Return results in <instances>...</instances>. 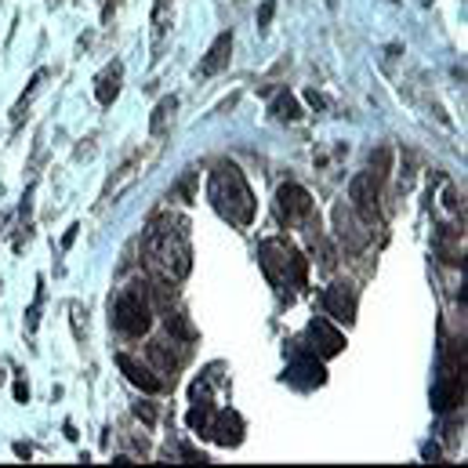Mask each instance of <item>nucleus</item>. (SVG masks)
I'll use <instances>...</instances> for the list:
<instances>
[{"label": "nucleus", "instance_id": "6", "mask_svg": "<svg viewBox=\"0 0 468 468\" xmlns=\"http://www.w3.org/2000/svg\"><path fill=\"white\" fill-rule=\"evenodd\" d=\"M283 381H291L294 388H316V385H324L327 381L324 359L313 356V352H294V359L283 370Z\"/></svg>", "mask_w": 468, "mask_h": 468}, {"label": "nucleus", "instance_id": "5", "mask_svg": "<svg viewBox=\"0 0 468 468\" xmlns=\"http://www.w3.org/2000/svg\"><path fill=\"white\" fill-rule=\"evenodd\" d=\"M276 218H280L283 226H291V229H294V226H309V229H313V222H320L313 197H309L302 186H294V182H287V186L276 189Z\"/></svg>", "mask_w": 468, "mask_h": 468}, {"label": "nucleus", "instance_id": "17", "mask_svg": "<svg viewBox=\"0 0 468 468\" xmlns=\"http://www.w3.org/2000/svg\"><path fill=\"white\" fill-rule=\"evenodd\" d=\"M197 407L189 410V429L197 432V436H207V425H211V418H215V407H211V399H193Z\"/></svg>", "mask_w": 468, "mask_h": 468}, {"label": "nucleus", "instance_id": "27", "mask_svg": "<svg viewBox=\"0 0 468 468\" xmlns=\"http://www.w3.org/2000/svg\"><path fill=\"white\" fill-rule=\"evenodd\" d=\"M77 233H80V226H69V233L62 236V250H69V247H73V239H77Z\"/></svg>", "mask_w": 468, "mask_h": 468}, {"label": "nucleus", "instance_id": "8", "mask_svg": "<svg viewBox=\"0 0 468 468\" xmlns=\"http://www.w3.org/2000/svg\"><path fill=\"white\" fill-rule=\"evenodd\" d=\"M335 226H338V236H342V243H346L349 254H359V250L370 243V233L363 229L367 222L352 211V204H338V207H335Z\"/></svg>", "mask_w": 468, "mask_h": 468}, {"label": "nucleus", "instance_id": "10", "mask_svg": "<svg viewBox=\"0 0 468 468\" xmlns=\"http://www.w3.org/2000/svg\"><path fill=\"white\" fill-rule=\"evenodd\" d=\"M207 440H215L218 447H239L243 443V418L236 410H215V418L207 425Z\"/></svg>", "mask_w": 468, "mask_h": 468}, {"label": "nucleus", "instance_id": "20", "mask_svg": "<svg viewBox=\"0 0 468 468\" xmlns=\"http://www.w3.org/2000/svg\"><path fill=\"white\" fill-rule=\"evenodd\" d=\"M40 309H44V276L37 280V298H33V305H29V313H26V331H29V335L40 327Z\"/></svg>", "mask_w": 468, "mask_h": 468}, {"label": "nucleus", "instance_id": "28", "mask_svg": "<svg viewBox=\"0 0 468 468\" xmlns=\"http://www.w3.org/2000/svg\"><path fill=\"white\" fill-rule=\"evenodd\" d=\"M305 99H309V106H313V110H324V106H327V102H324V95H316V91H309Z\"/></svg>", "mask_w": 468, "mask_h": 468}, {"label": "nucleus", "instance_id": "16", "mask_svg": "<svg viewBox=\"0 0 468 468\" xmlns=\"http://www.w3.org/2000/svg\"><path fill=\"white\" fill-rule=\"evenodd\" d=\"M138 167H145V164H142L138 156H134V160H127V164L120 167V178H117V182H110V189H106V200H117L120 193H123V189H127V186H131V182H134V178L142 175Z\"/></svg>", "mask_w": 468, "mask_h": 468}, {"label": "nucleus", "instance_id": "2", "mask_svg": "<svg viewBox=\"0 0 468 468\" xmlns=\"http://www.w3.org/2000/svg\"><path fill=\"white\" fill-rule=\"evenodd\" d=\"M207 197H211V207L226 222H233L239 229H247L254 222V207L258 204H254V193H250V186H247V178H243V171L236 164H218L211 171Z\"/></svg>", "mask_w": 468, "mask_h": 468}, {"label": "nucleus", "instance_id": "11", "mask_svg": "<svg viewBox=\"0 0 468 468\" xmlns=\"http://www.w3.org/2000/svg\"><path fill=\"white\" fill-rule=\"evenodd\" d=\"M117 367L123 370V378H127V381H131L134 388H142V392H167V381H164V378H156V374H153V367L138 363L134 356L120 352V356H117Z\"/></svg>", "mask_w": 468, "mask_h": 468}, {"label": "nucleus", "instance_id": "22", "mask_svg": "<svg viewBox=\"0 0 468 468\" xmlns=\"http://www.w3.org/2000/svg\"><path fill=\"white\" fill-rule=\"evenodd\" d=\"M175 0H156V11H153V26H156V37L167 33V15H171Z\"/></svg>", "mask_w": 468, "mask_h": 468}, {"label": "nucleus", "instance_id": "25", "mask_svg": "<svg viewBox=\"0 0 468 468\" xmlns=\"http://www.w3.org/2000/svg\"><path fill=\"white\" fill-rule=\"evenodd\" d=\"M15 399H18V403H29V385H26V378H15Z\"/></svg>", "mask_w": 468, "mask_h": 468}, {"label": "nucleus", "instance_id": "1", "mask_svg": "<svg viewBox=\"0 0 468 468\" xmlns=\"http://www.w3.org/2000/svg\"><path fill=\"white\" fill-rule=\"evenodd\" d=\"M145 254L153 261V269L164 280H186L193 269V247L182 218H153L149 236H145Z\"/></svg>", "mask_w": 468, "mask_h": 468}, {"label": "nucleus", "instance_id": "12", "mask_svg": "<svg viewBox=\"0 0 468 468\" xmlns=\"http://www.w3.org/2000/svg\"><path fill=\"white\" fill-rule=\"evenodd\" d=\"M324 309H327L335 320L352 324V320H356V291H352V283H331V287L324 291Z\"/></svg>", "mask_w": 468, "mask_h": 468}, {"label": "nucleus", "instance_id": "14", "mask_svg": "<svg viewBox=\"0 0 468 468\" xmlns=\"http://www.w3.org/2000/svg\"><path fill=\"white\" fill-rule=\"evenodd\" d=\"M175 342V338H171ZM171 342H149V363L160 370V374H167L171 381H175V370L186 363V352H175L171 349Z\"/></svg>", "mask_w": 468, "mask_h": 468}, {"label": "nucleus", "instance_id": "30", "mask_svg": "<svg viewBox=\"0 0 468 468\" xmlns=\"http://www.w3.org/2000/svg\"><path fill=\"white\" fill-rule=\"evenodd\" d=\"M421 454H425L429 462H436V458H440V447H432V443H425V451H421Z\"/></svg>", "mask_w": 468, "mask_h": 468}, {"label": "nucleus", "instance_id": "3", "mask_svg": "<svg viewBox=\"0 0 468 468\" xmlns=\"http://www.w3.org/2000/svg\"><path fill=\"white\" fill-rule=\"evenodd\" d=\"M258 258H261V269H265L269 283H272L276 291H283L287 298L305 287V280H309V261L302 258V250H298L291 239H283V236L261 239V243H258Z\"/></svg>", "mask_w": 468, "mask_h": 468}, {"label": "nucleus", "instance_id": "21", "mask_svg": "<svg viewBox=\"0 0 468 468\" xmlns=\"http://www.w3.org/2000/svg\"><path fill=\"white\" fill-rule=\"evenodd\" d=\"M40 84H44V73H37V77L29 80V91H26L22 99H18V106H15V113H11V120H15V123H22V117H26V110H29V102H33V95L40 91Z\"/></svg>", "mask_w": 468, "mask_h": 468}, {"label": "nucleus", "instance_id": "18", "mask_svg": "<svg viewBox=\"0 0 468 468\" xmlns=\"http://www.w3.org/2000/svg\"><path fill=\"white\" fill-rule=\"evenodd\" d=\"M272 117L291 120V123H294V120H302V106H298V99H294V95H287V91H283V95H276V99H272Z\"/></svg>", "mask_w": 468, "mask_h": 468}, {"label": "nucleus", "instance_id": "23", "mask_svg": "<svg viewBox=\"0 0 468 468\" xmlns=\"http://www.w3.org/2000/svg\"><path fill=\"white\" fill-rule=\"evenodd\" d=\"M134 414H138L145 425H156V410H153L149 403H134Z\"/></svg>", "mask_w": 468, "mask_h": 468}, {"label": "nucleus", "instance_id": "24", "mask_svg": "<svg viewBox=\"0 0 468 468\" xmlns=\"http://www.w3.org/2000/svg\"><path fill=\"white\" fill-rule=\"evenodd\" d=\"M272 11H276V4H272V0H265V4H261V11H258V26H261V29L272 22Z\"/></svg>", "mask_w": 468, "mask_h": 468}, {"label": "nucleus", "instance_id": "15", "mask_svg": "<svg viewBox=\"0 0 468 468\" xmlns=\"http://www.w3.org/2000/svg\"><path fill=\"white\" fill-rule=\"evenodd\" d=\"M120 80H123V66H120V62H110V66L99 73V80H95V99H99V106H113V102H117Z\"/></svg>", "mask_w": 468, "mask_h": 468}, {"label": "nucleus", "instance_id": "19", "mask_svg": "<svg viewBox=\"0 0 468 468\" xmlns=\"http://www.w3.org/2000/svg\"><path fill=\"white\" fill-rule=\"evenodd\" d=\"M175 110H178V99H175V95H171V99H160V106H156V110H153V117H149V131H153V134H160V131H164V123L175 117Z\"/></svg>", "mask_w": 468, "mask_h": 468}, {"label": "nucleus", "instance_id": "4", "mask_svg": "<svg viewBox=\"0 0 468 468\" xmlns=\"http://www.w3.org/2000/svg\"><path fill=\"white\" fill-rule=\"evenodd\" d=\"M110 320H113V327H117L120 335H127V338L149 335V327H153V302H149V291H145L142 280L127 283L117 298L110 302Z\"/></svg>", "mask_w": 468, "mask_h": 468}, {"label": "nucleus", "instance_id": "29", "mask_svg": "<svg viewBox=\"0 0 468 468\" xmlns=\"http://www.w3.org/2000/svg\"><path fill=\"white\" fill-rule=\"evenodd\" d=\"M15 454H18V458H29V454H33V447H29V443H15Z\"/></svg>", "mask_w": 468, "mask_h": 468}, {"label": "nucleus", "instance_id": "9", "mask_svg": "<svg viewBox=\"0 0 468 468\" xmlns=\"http://www.w3.org/2000/svg\"><path fill=\"white\" fill-rule=\"evenodd\" d=\"M309 352L313 356H320V359H331V356H338V352L346 349V335L338 331V327H331L327 320H313L309 324Z\"/></svg>", "mask_w": 468, "mask_h": 468}, {"label": "nucleus", "instance_id": "13", "mask_svg": "<svg viewBox=\"0 0 468 468\" xmlns=\"http://www.w3.org/2000/svg\"><path fill=\"white\" fill-rule=\"evenodd\" d=\"M229 58H233V33H218L215 37V44L207 48V55H204V62H200V77H218L226 66H229Z\"/></svg>", "mask_w": 468, "mask_h": 468}, {"label": "nucleus", "instance_id": "7", "mask_svg": "<svg viewBox=\"0 0 468 468\" xmlns=\"http://www.w3.org/2000/svg\"><path fill=\"white\" fill-rule=\"evenodd\" d=\"M378 193H381V182L370 175V171H363V175H356L349 182V200H352V211L370 226L374 218H378Z\"/></svg>", "mask_w": 468, "mask_h": 468}, {"label": "nucleus", "instance_id": "26", "mask_svg": "<svg viewBox=\"0 0 468 468\" xmlns=\"http://www.w3.org/2000/svg\"><path fill=\"white\" fill-rule=\"evenodd\" d=\"M443 204H447V211H458V207H462V204H458V193H454V189H447V193H443Z\"/></svg>", "mask_w": 468, "mask_h": 468}]
</instances>
